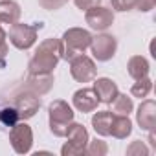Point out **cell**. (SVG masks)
<instances>
[{
    "instance_id": "8fae6325",
    "label": "cell",
    "mask_w": 156,
    "mask_h": 156,
    "mask_svg": "<svg viewBox=\"0 0 156 156\" xmlns=\"http://www.w3.org/2000/svg\"><path fill=\"white\" fill-rule=\"evenodd\" d=\"M53 87V75L51 73H30L28 79L24 83V88L37 94V96H44L51 90Z\"/></svg>"
},
{
    "instance_id": "d6986e66",
    "label": "cell",
    "mask_w": 156,
    "mask_h": 156,
    "mask_svg": "<svg viewBox=\"0 0 156 156\" xmlns=\"http://www.w3.org/2000/svg\"><path fill=\"white\" fill-rule=\"evenodd\" d=\"M110 105H112V112L114 114H121V116H129L134 110L132 98H129L127 94H118Z\"/></svg>"
},
{
    "instance_id": "ba28073f",
    "label": "cell",
    "mask_w": 156,
    "mask_h": 156,
    "mask_svg": "<svg viewBox=\"0 0 156 156\" xmlns=\"http://www.w3.org/2000/svg\"><path fill=\"white\" fill-rule=\"evenodd\" d=\"M13 107L17 108L20 119H30L41 108V99H39L37 94H33V92H30V90L24 88V92H20V94L15 96V105Z\"/></svg>"
},
{
    "instance_id": "7a4b0ae2",
    "label": "cell",
    "mask_w": 156,
    "mask_h": 156,
    "mask_svg": "<svg viewBox=\"0 0 156 156\" xmlns=\"http://www.w3.org/2000/svg\"><path fill=\"white\" fill-rule=\"evenodd\" d=\"M90 42H92L90 31H87L83 28H70L68 31H64L62 39L59 41L61 59H64V61L73 59L75 55H79L87 48H90Z\"/></svg>"
},
{
    "instance_id": "277c9868",
    "label": "cell",
    "mask_w": 156,
    "mask_h": 156,
    "mask_svg": "<svg viewBox=\"0 0 156 156\" xmlns=\"http://www.w3.org/2000/svg\"><path fill=\"white\" fill-rule=\"evenodd\" d=\"M68 141L62 145L61 149V154L62 156H75V154H85V149H87V143H88V130L79 125V123H70V129H68V134H66Z\"/></svg>"
},
{
    "instance_id": "5bb4252c",
    "label": "cell",
    "mask_w": 156,
    "mask_h": 156,
    "mask_svg": "<svg viewBox=\"0 0 156 156\" xmlns=\"http://www.w3.org/2000/svg\"><path fill=\"white\" fill-rule=\"evenodd\" d=\"M136 119H138V125L143 129V130H149L152 132L154 129V121H156V103L152 99H147L140 105L138 112H136Z\"/></svg>"
},
{
    "instance_id": "4fadbf2b",
    "label": "cell",
    "mask_w": 156,
    "mask_h": 156,
    "mask_svg": "<svg viewBox=\"0 0 156 156\" xmlns=\"http://www.w3.org/2000/svg\"><path fill=\"white\" fill-rule=\"evenodd\" d=\"M94 92H96L99 103H107V105H110L114 101V98L119 94L118 92V85L112 79H108V77H99V79H96Z\"/></svg>"
},
{
    "instance_id": "30bf717a",
    "label": "cell",
    "mask_w": 156,
    "mask_h": 156,
    "mask_svg": "<svg viewBox=\"0 0 156 156\" xmlns=\"http://www.w3.org/2000/svg\"><path fill=\"white\" fill-rule=\"evenodd\" d=\"M85 20H87V24H88L92 30H96V31H105L107 28L112 26V22H114V13H112V9H108V8L94 6V8L87 9Z\"/></svg>"
},
{
    "instance_id": "7c38bea8",
    "label": "cell",
    "mask_w": 156,
    "mask_h": 156,
    "mask_svg": "<svg viewBox=\"0 0 156 156\" xmlns=\"http://www.w3.org/2000/svg\"><path fill=\"white\" fill-rule=\"evenodd\" d=\"M72 99H73V107L79 112H83V114L85 112H94L98 108V103H99L94 88H81V90H77Z\"/></svg>"
},
{
    "instance_id": "9a60e30c",
    "label": "cell",
    "mask_w": 156,
    "mask_h": 156,
    "mask_svg": "<svg viewBox=\"0 0 156 156\" xmlns=\"http://www.w3.org/2000/svg\"><path fill=\"white\" fill-rule=\"evenodd\" d=\"M112 119H114V112H112V110L96 112V114L92 116V127H94L96 134H99V136H110Z\"/></svg>"
},
{
    "instance_id": "5b68a950",
    "label": "cell",
    "mask_w": 156,
    "mask_h": 156,
    "mask_svg": "<svg viewBox=\"0 0 156 156\" xmlns=\"http://www.w3.org/2000/svg\"><path fill=\"white\" fill-rule=\"evenodd\" d=\"M42 28V24H35V26H30V24H11L9 28V42L19 48V50H30L35 42H37V31Z\"/></svg>"
},
{
    "instance_id": "603a6c76",
    "label": "cell",
    "mask_w": 156,
    "mask_h": 156,
    "mask_svg": "<svg viewBox=\"0 0 156 156\" xmlns=\"http://www.w3.org/2000/svg\"><path fill=\"white\" fill-rule=\"evenodd\" d=\"M138 0H110V4L116 11H129L132 8H136Z\"/></svg>"
},
{
    "instance_id": "484cf974",
    "label": "cell",
    "mask_w": 156,
    "mask_h": 156,
    "mask_svg": "<svg viewBox=\"0 0 156 156\" xmlns=\"http://www.w3.org/2000/svg\"><path fill=\"white\" fill-rule=\"evenodd\" d=\"M73 2H75V6L79 8V9L87 11V9H90V8H94V6H99L101 0H73Z\"/></svg>"
},
{
    "instance_id": "d4e9b609",
    "label": "cell",
    "mask_w": 156,
    "mask_h": 156,
    "mask_svg": "<svg viewBox=\"0 0 156 156\" xmlns=\"http://www.w3.org/2000/svg\"><path fill=\"white\" fill-rule=\"evenodd\" d=\"M147 147L141 141H132L130 147H127V154H147Z\"/></svg>"
},
{
    "instance_id": "2e32d148",
    "label": "cell",
    "mask_w": 156,
    "mask_h": 156,
    "mask_svg": "<svg viewBox=\"0 0 156 156\" xmlns=\"http://www.w3.org/2000/svg\"><path fill=\"white\" fill-rule=\"evenodd\" d=\"M20 19V6L15 0H0V22L15 24Z\"/></svg>"
},
{
    "instance_id": "ac0fdd59",
    "label": "cell",
    "mask_w": 156,
    "mask_h": 156,
    "mask_svg": "<svg viewBox=\"0 0 156 156\" xmlns=\"http://www.w3.org/2000/svg\"><path fill=\"white\" fill-rule=\"evenodd\" d=\"M132 132V123L129 119V116H121V114H114L112 119V127H110V134L118 140H125L127 136H130Z\"/></svg>"
},
{
    "instance_id": "cb8c5ba5",
    "label": "cell",
    "mask_w": 156,
    "mask_h": 156,
    "mask_svg": "<svg viewBox=\"0 0 156 156\" xmlns=\"http://www.w3.org/2000/svg\"><path fill=\"white\" fill-rule=\"evenodd\" d=\"M6 31L2 30V26H0V64H4V59L8 55V42H6Z\"/></svg>"
},
{
    "instance_id": "3957f363",
    "label": "cell",
    "mask_w": 156,
    "mask_h": 156,
    "mask_svg": "<svg viewBox=\"0 0 156 156\" xmlns=\"http://www.w3.org/2000/svg\"><path fill=\"white\" fill-rule=\"evenodd\" d=\"M48 110H50V130L57 138H66L70 123L73 121L72 107L62 99H55Z\"/></svg>"
},
{
    "instance_id": "6da1fadb",
    "label": "cell",
    "mask_w": 156,
    "mask_h": 156,
    "mask_svg": "<svg viewBox=\"0 0 156 156\" xmlns=\"http://www.w3.org/2000/svg\"><path fill=\"white\" fill-rule=\"evenodd\" d=\"M61 61V48L57 39H46L39 44L33 57L28 62L30 73H51Z\"/></svg>"
},
{
    "instance_id": "4316f807",
    "label": "cell",
    "mask_w": 156,
    "mask_h": 156,
    "mask_svg": "<svg viewBox=\"0 0 156 156\" xmlns=\"http://www.w3.org/2000/svg\"><path fill=\"white\" fill-rule=\"evenodd\" d=\"M39 4L46 9H57L62 4H66V0H39Z\"/></svg>"
},
{
    "instance_id": "9c48e42d",
    "label": "cell",
    "mask_w": 156,
    "mask_h": 156,
    "mask_svg": "<svg viewBox=\"0 0 156 156\" xmlns=\"http://www.w3.org/2000/svg\"><path fill=\"white\" fill-rule=\"evenodd\" d=\"M90 48H92V53L98 61H108L114 57L116 53V48H118V42L112 35L108 33H99L96 37H92V42H90Z\"/></svg>"
},
{
    "instance_id": "7402d4cb",
    "label": "cell",
    "mask_w": 156,
    "mask_h": 156,
    "mask_svg": "<svg viewBox=\"0 0 156 156\" xmlns=\"http://www.w3.org/2000/svg\"><path fill=\"white\" fill-rule=\"evenodd\" d=\"M107 151H108V147H107V143L101 141V140H94V141L88 140L87 149H85V152L90 154V156H105Z\"/></svg>"
},
{
    "instance_id": "44dd1931",
    "label": "cell",
    "mask_w": 156,
    "mask_h": 156,
    "mask_svg": "<svg viewBox=\"0 0 156 156\" xmlns=\"http://www.w3.org/2000/svg\"><path fill=\"white\" fill-rule=\"evenodd\" d=\"M152 90V81L149 79V77H143V79H138L134 85H132V88H130V94L134 96V98H147L149 96V92Z\"/></svg>"
},
{
    "instance_id": "e0dca14e",
    "label": "cell",
    "mask_w": 156,
    "mask_h": 156,
    "mask_svg": "<svg viewBox=\"0 0 156 156\" xmlns=\"http://www.w3.org/2000/svg\"><path fill=\"white\" fill-rule=\"evenodd\" d=\"M149 62H147V59L145 57H141V55H134V57H130L129 59V62H127V72H129V75L132 77V79H143V77H147L149 75Z\"/></svg>"
},
{
    "instance_id": "52a82bcc",
    "label": "cell",
    "mask_w": 156,
    "mask_h": 156,
    "mask_svg": "<svg viewBox=\"0 0 156 156\" xmlns=\"http://www.w3.org/2000/svg\"><path fill=\"white\" fill-rule=\"evenodd\" d=\"M9 141L17 154H28L33 145V132L28 123H15L9 130Z\"/></svg>"
},
{
    "instance_id": "ffe728a7",
    "label": "cell",
    "mask_w": 156,
    "mask_h": 156,
    "mask_svg": "<svg viewBox=\"0 0 156 156\" xmlns=\"http://www.w3.org/2000/svg\"><path fill=\"white\" fill-rule=\"evenodd\" d=\"M17 121H19V112L15 107H9V105L0 107V127L11 129Z\"/></svg>"
},
{
    "instance_id": "83f0119b",
    "label": "cell",
    "mask_w": 156,
    "mask_h": 156,
    "mask_svg": "<svg viewBox=\"0 0 156 156\" xmlns=\"http://www.w3.org/2000/svg\"><path fill=\"white\" fill-rule=\"evenodd\" d=\"M154 4H156V0H138V2H136V8H138L140 11H151V9L154 8Z\"/></svg>"
},
{
    "instance_id": "8992f818",
    "label": "cell",
    "mask_w": 156,
    "mask_h": 156,
    "mask_svg": "<svg viewBox=\"0 0 156 156\" xmlns=\"http://www.w3.org/2000/svg\"><path fill=\"white\" fill-rule=\"evenodd\" d=\"M70 73L77 83H90L96 79V62L88 57V55H75L73 59H70Z\"/></svg>"
}]
</instances>
